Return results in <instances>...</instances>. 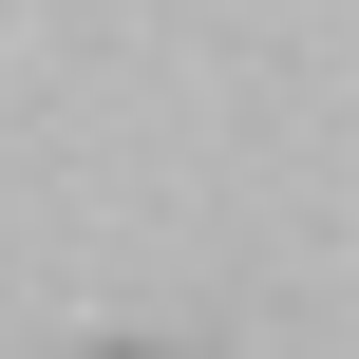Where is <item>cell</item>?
Returning a JSON list of instances; mask_svg holds the SVG:
<instances>
[{"mask_svg": "<svg viewBox=\"0 0 359 359\" xmlns=\"http://www.w3.org/2000/svg\"><path fill=\"white\" fill-rule=\"evenodd\" d=\"M114 359H151V341H114Z\"/></svg>", "mask_w": 359, "mask_h": 359, "instance_id": "obj_1", "label": "cell"}]
</instances>
